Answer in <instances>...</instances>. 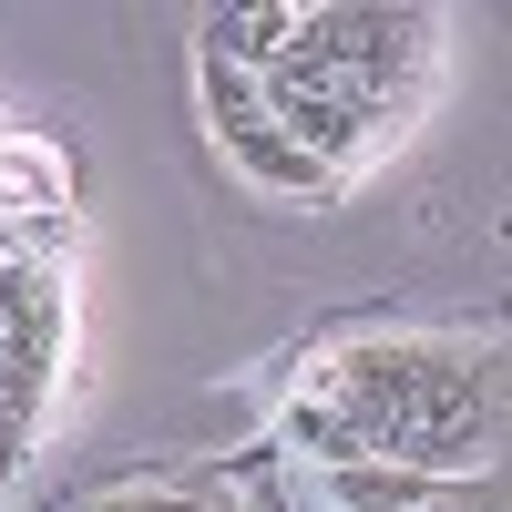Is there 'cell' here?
Segmentation results:
<instances>
[{"instance_id": "obj_4", "label": "cell", "mask_w": 512, "mask_h": 512, "mask_svg": "<svg viewBox=\"0 0 512 512\" xmlns=\"http://www.w3.org/2000/svg\"><path fill=\"white\" fill-rule=\"evenodd\" d=\"M318 512H502V472H308Z\"/></svg>"}, {"instance_id": "obj_5", "label": "cell", "mask_w": 512, "mask_h": 512, "mask_svg": "<svg viewBox=\"0 0 512 512\" xmlns=\"http://www.w3.org/2000/svg\"><path fill=\"white\" fill-rule=\"evenodd\" d=\"M226 482H236V512H318L308 502V472H297L287 451H246Z\"/></svg>"}, {"instance_id": "obj_2", "label": "cell", "mask_w": 512, "mask_h": 512, "mask_svg": "<svg viewBox=\"0 0 512 512\" xmlns=\"http://www.w3.org/2000/svg\"><path fill=\"white\" fill-rule=\"evenodd\" d=\"M431 11H379V0H338V11H297L287 52L256 82V113L277 123V144H297L338 175V164H359L379 134H400V113L420 103V82H431Z\"/></svg>"}, {"instance_id": "obj_6", "label": "cell", "mask_w": 512, "mask_h": 512, "mask_svg": "<svg viewBox=\"0 0 512 512\" xmlns=\"http://www.w3.org/2000/svg\"><path fill=\"white\" fill-rule=\"evenodd\" d=\"M93 512H236V482H134V492H103Z\"/></svg>"}, {"instance_id": "obj_1", "label": "cell", "mask_w": 512, "mask_h": 512, "mask_svg": "<svg viewBox=\"0 0 512 512\" xmlns=\"http://www.w3.org/2000/svg\"><path fill=\"white\" fill-rule=\"evenodd\" d=\"M512 379L502 338L400 328L328 349L277 420V451L297 472H502Z\"/></svg>"}, {"instance_id": "obj_3", "label": "cell", "mask_w": 512, "mask_h": 512, "mask_svg": "<svg viewBox=\"0 0 512 512\" xmlns=\"http://www.w3.org/2000/svg\"><path fill=\"white\" fill-rule=\"evenodd\" d=\"M72 349V287L41 256H0V492L21 482V461L41 451V410L62 390Z\"/></svg>"}]
</instances>
